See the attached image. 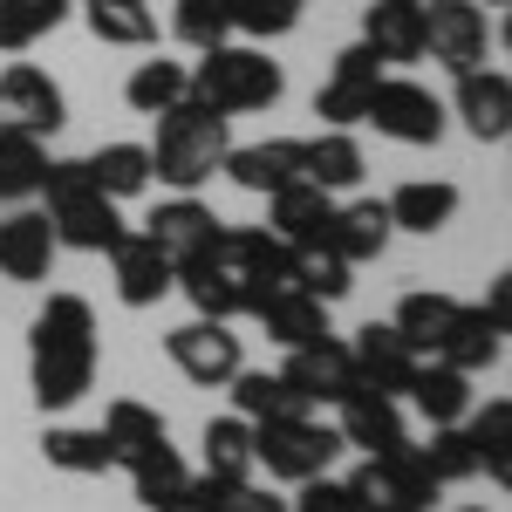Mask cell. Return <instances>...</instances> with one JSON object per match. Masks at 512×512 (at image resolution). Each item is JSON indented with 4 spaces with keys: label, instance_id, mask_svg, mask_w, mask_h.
Wrapping results in <instances>:
<instances>
[{
    "label": "cell",
    "instance_id": "31",
    "mask_svg": "<svg viewBox=\"0 0 512 512\" xmlns=\"http://www.w3.org/2000/svg\"><path fill=\"white\" fill-rule=\"evenodd\" d=\"M253 472H260V465H253V424H246V417H212V424H205V465H198V478H212V485H246Z\"/></svg>",
    "mask_w": 512,
    "mask_h": 512
},
{
    "label": "cell",
    "instance_id": "30",
    "mask_svg": "<svg viewBox=\"0 0 512 512\" xmlns=\"http://www.w3.org/2000/svg\"><path fill=\"white\" fill-rule=\"evenodd\" d=\"M390 205L383 198H355V205H335V226H328V246L362 267V260H383V246H390Z\"/></svg>",
    "mask_w": 512,
    "mask_h": 512
},
{
    "label": "cell",
    "instance_id": "28",
    "mask_svg": "<svg viewBox=\"0 0 512 512\" xmlns=\"http://www.w3.org/2000/svg\"><path fill=\"white\" fill-rule=\"evenodd\" d=\"M96 431L110 437V458H117L123 472L137 465V458H151L158 444H171V431H164V417L151 410V403H137V396H117L110 410H103V424Z\"/></svg>",
    "mask_w": 512,
    "mask_h": 512
},
{
    "label": "cell",
    "instance_id": "49",
    "mask_svg": "<svg viewBox=\"0 0 512 512\" xmlns=\"http://www.w3.org/2000/svg\"><path fill=\"white\" fill-rule=\"evenodd\" d=\"M465 512H485V506H465Z\"/></svg>",
    "mask_w": 512,
    "mask_h": 512
},
{
    "label": "cell",
    "instance_id": "42",
    "mask_svg": "<svg viewBox=\"0 0 512 512\" xmlns=\"http://www.w3.org/2000/svg\"><path fill=\"white\" fill-rule=\"evenodd\" d=\"M417 458H424V472H431L437 485L478 478V451H472V437H465V424H437L431 444H417Z\"/></svg>",
    "mask_w": 512,
    "mask_h": 512
},
{
    "label": "cell",
    "instance_id": "7",
    "mask_svg": "<svg viewBox=\"0 0 512 512\" xmlns=\"http://www.w3.org/2000/svg\"><path fill=\"white\" fill-rule=\"evenodd\" d=\"M349 492H355L362 512H431L444 485L424 472L417 444H403V451H383V458H362L355 478H349Z\"/></svg>",
    "mask_w": 512,
    "mask_h": 512
},
{
    "label": "cell",
    "instance_id": "20",
    "mask_svg": "<svg viewBox=\"0 0 512 512\" xmlns=\"http://www.w3.org/2000/svg\"><path fill=\"white\" fill-rule=\"evenodd\" d=\"M349 355H355V376H362L369 390H383V396H403V390H410V376H417V362H424L390 321H369V328L349 342Z\"/></svg>",
    "mask_w": 512,
    "mask_h": 512
},
{
    "label": "cell",
    "instance_id": "9",
    "mask_svg": "<svg viewBox=\"0 0 512 512\" xmlns=\"http://www.w3.org/2000/svg\"><path fill=\"white\" fill-rule=\"evenodd\" d=\"M362 123H376V137H390V144H437L444 137V103H437L424 82H410V76H383L376 82V96H369V117Z\"/></svg>",
    "mask_w": 512,
    "mask_h": 512
},
{
    "label": "cell",
    "instance_id": "2",
    "mask_svg": "<svg viewBox=\"0 0 512 512\" xmlns=\"http://www.w3.org/2000/svg\"><path fill=\"white\" fill-rule=\"evenodd\" d=\"M96 383V308L82 294H48L28 328V390L41 410H76Z\"/></svg>",
    "mask_w": 512,
    "mask_h": 512
},
{
    "label": "cell",
    "instance_id": "15",
    "mask_svg": "<svg viewBox=\"0 0 512 512\" xmlns=\"http://www.w3.org/2000/svg\"><path fill=\"white\" fill-rule=\"evenodd\" d=\"M219 226H226V219H219V212H212V205H205L198 192H178V198H164L158 212L144 219V239L158 246V253L171 260V267H178V260L205 253V246L219 239Z\"/></svg>",
    "mask_w": 512,
    "mask_h": 512
},
{
    "label": "cell",
    "instance_id": "10",
    "mask_svg": "<svg viewBox=\"0 0 512 512\" xmlns=\"http://www.w3.org/2000/svg\"><path fill=\"white\" fill-rule=\"evenodd\" d=\"M69 123V103H62V89L48 69L35 62H14V69H0V130H21V137H55Z\"/></svg>",
    "mask_w": 512,
    "mask_h": 512
},
{
    "label": "cell",
    "instance_id": "17",
    "mask_svg": "<svg viewBox=\"0 0 512 512\" xmlns=\"http://www.w3.org/2000/svg\"><path fill=\"white\" fill-rule=\"evenodd\" d=\"M451 110H458V123L472 130L478 144H506V130H512V76L506 69H465Z\"/></svg>",
    "mask_w": 512,
    "mask_h": 512
},
{
    "label": "cell",
    "instance_id": "36",
    "mask_svg": "<svg viewBox=\"0 0 512 512\" xmlns=\"http://www.w3.org/2000/svg\"><path fill=\"white\" fill-rule=\"evenodd\" d=\"M349 274H355V267L335 253V246H287V280H294L301 294H315L321 308H335V301L355 287Z\"/></svg>",
    "mask_w": 512,
    "mask_h": 512
},
{
    "label": "cell",
    "instance_id": "46",
    "mask_svg": "<svg viewBox=\"0 0 512 512\" xmlns=\"http://www.w3.org/2000/svg\"><path fill=\"white\" fill-rule=\"evenodd\" d=\"M205 485H212V478H205ZM212 512H287V499L260 492V485L246 478V485H212Z\"/></svg>",
    "mask_w": 512,
    "mask_h": 512
},
{
    "label": "cell",
    "instance_id": "6",
    "mask_svg": "<svg viewBox=\"0 0 512 512\" xmlns=\"http://www.w3.org/2000/svg\"><path fill=\"white\" fill-rule=\"evenodd\" d=\"M342 458V431L308 417H287V424H253V465H267V478L280 485H308Z\"/></svg>",
    "mask_w": 512,
    "mask_h": 512
},
{
    "label": "cell",
    "instance_id": "24",
    "mask_svg": "<svg viewBox=\"0 0 512 512\" xmlns=\"http://www.w3.org/2000/svg\"><path fill=\"white\" fill-rule=\"evenodd\" d=\"M403 396L424 410V424H431V431H437V424H465V410H472V376H465V369H451V362H437V355H424Z\"/></svg>",
    "mask_w": 512,
    "mask_h": 512
},
{
    "label": "cell",
    "instance_id": "45",
    "mask_svg": "<svg viewBox=\"0 0 512 512\" xmlns=\"http://www.w3.org/2000/svg\"><path fill=\"white\" fill-rule=\"evenodd\" d=\"M287 512H362L355 506V492H349V478H308V485H301V499H294V506Z\"/></svg>",
    "mask_w": 512,
    "mask_h": 512
},
{
    "label": "cell",
    "instance_id": "43",
    "mask_svg": "<svg viewBox=\"0 0 512 512\" xmlns=\"http://www.w3.org/2000/svg\"><path fill=\"white\" fill-rule=\"evenodd\" d=\"M185 478H192V465L178 458V444H158L151 458H137V465H130V485H137V499H144V506L171 499V492H178Z\"/></svg>",
    "mask_w": 512,
    "mask_h": 512
},
{
    "label": "cell",
    "instance_id": "39",
    "mask_svg": "<svg viewBox=\"0 0 512 512\" xmlns=\"http://www.w3.org/2000/svg\"><path fill=\"white\" fill-rule=\"evenodd\" d=\"M185 89H192V69L158 55V62H137V69H130L123 103H130L137 117H158V110H171V103H185Z\"/></svg>",
    "mask_w": 512,
    "mask_h": 512
},
{
    "label": "cell",
    "instance_id": "29",
    "mask_svg": "<svg viewBox=\"0 0 512 512\" xmlns=\"http://www.w3.org/2000/svg\"><path fill=\"white\" fill-rule=\"evenodd\" d=\"M362 171H369V158H362L355 130L301 137V178H308V185H321V192H349V185H362Z\"/></svg>",
    "mask_w": 512,
    "mask_h": 512
},
{
    "label": "cell",
    "instance_id": "14",
    "mask_svg": "<svg viewBox=\"0 0 512 512\" xmlns=\"http://www.w3.org/2000/svg\"><path fill=\"white\" fill-rule=\"evenodd\" d=\"M342 444H355V451H369V458H383V451H403L410 444V424H403V403L396 396H383V390H369V383H355L342 403Z\"/></svg>",
    "mask_w": 512,
    "mask_h": 512
},
{
    "label": "cell",
    "instance_id": "23",
    "mask_svg": "<svg viewBox=\"0 0 512 512\" xmlns=\"http://www.w3.org/2000/svg\"><path fill=\"white\" fill-rule=\"evenodd\" d=\"M506 321H492L485 308L472 301H458V321H451V335L437 342V362H451V369H465V376H485L499 355H506Z\"/></svg>",
    "mask_w": 512,
    "mask_h": 512
},
{
    "label": "cell",
    "instance_id": "34",
    "mask_svg": "<svg viewBox=\"0 0 512 512\" xmlns=\"http://www.w3.org/2000/svg\"><path fill=\"white\" fill-rule=\"evenodd\" d=\"M82 21L110 48H151L158 41V7L151 0H82Z\"/></svg>",
    "mask_w": 512,
    "mask_h": 512
},
{
    "label": "cell",
    "instance_id": "18",
    "mask_svg": "<svg viewBox=\"0 0 512 512\" xmlns=\"http://www.w3.org/2000/svg\"><path fill=\"white\" fill-rule=\"evenodd\" d=\"M219 171L233 178L239 192H260V198H274V192H287V185H301V137H267V144H233Z\"/></svg>",
    "mask_w": 512,
    "mask_h": 512
},
{
    "label": "cell",
    "instance_id": "48",
    "mask_svg": "<svg viewBox=\"0 0 512 512\" xmlns=\"http://www.w3.org/2000/svg\"><path fill=\"white\" fill-rule=\"evenodd\" d=\"M485 7H506V0H485Z\"/></svg>",
    "mask_w": 512,
    "mask_h": 512
},
{
    "label": "cell",
    "instance_id": "37",
    "mask_svg": "<svg viewBox=\"0 0 512 512\" xmlns=\"http://www.w3.org/2000/svg\"><path fill=\"white\" fill-rule=\"evenodd\" d=\"M41 171H48V144L0 130V205H28L41 192Z\"/></svg>",
    "mask_w": 512,
    "mask_h": 512
},
{
    "label": "cell",
    "instance_id": "40",
    "mask_svg": "<svg viewBox=\"0 0 512 512\" xmlns=\"http://www.w3.org/2000/svg\"><path fill=\"white\" fill-rule=\"evenodd\" d=\"M76 0H0V55H21L41 35H55L69 21Z\"/></svg>",
    "mask_w": 512,
    "mask_h": 512
},
{
    "label": "cell",
    "instance_id": "19",
    "mask_svg": "<svg viewBox=\"0 0 512 512\" xmlns=\"http://www.w3.org/2000/svg\"><path fill=\"white\" fill-rule=\"evenodd\" d=\"M110 267H117V301L123 308H158L164 294L178 287V267H171L144 233H123L117 246H110Z\"/></svg>",
    "mask_w": 512,
    "mask_h": 512
},
{
    "label": "cell",
    "instance_id": "11",
    "mask_svg": "<svg viewBox=\"0 0 512 512\" xmlns=\"http://www.w3.org/2000/svg\"><path fill=\"white\" fill-rule=\"evenodd\" d=\"M424 55L451 76L485 69V7L478 0H431L424 7Z\"/></svg>",
    "mask_w": 512,
    "mask_h": 512
},
{
    "label": "cell",
    "instance_id": "5",
    "mask_svg": "<svg viewBox=\"0 0 512 512\" xmlns=\"http://www.w3.org/2000/svg\"><path fill=\"white\" fill-rule=\"evenodd\" d=\"M287 76H280V62L267 48H239V41H219V48H198L192 62V89L205 110H219V117H246V110H274Z\"/></svg>",
    "mask_w": 512,
    "mask_h": 512
},
{
    "label": "cell",
    "instance_id": "1",
    "mask_svg": "<svg viewBox=\"0 0 512 512\" xmlns=\"http://www.w3.org/2000/svg\"><path fill=\"white\" fill-rule=\"evenodd\" d=\"M294 287L287 280V246L267 226H219V239L178 260V294L192 301L205 321H239L253 315L267 294Z\"/></svg>",
    "mask_w": 512,
    "mask_h": 512
},
{
    "label": "cell",
    "instance_id": "22",
    "mask_svg": "<svg viewBox=\"0 0 512 512\" xmlns=\"http://www.w3.org/2000/svg\"><path fill=\"white\" fill-rule=\"evenodd\" d=\"M55 233H48V219L41 212H28V205H14L7 219H0V274L21 280V287H35V280H48V267H55Z\"/></svg>",
    "mask_w": 512,
    "mask_h": 512
},
{
    "label": "cell",
    "instance_id": "4",
    "mask_svg": "<svg viewBox=\"0 0 512 512\" xmlns=\"http://www.w3.org/2000/svg\"><path fill=\"white\" fill-rule=\"evenodd\" d=\"M41 198H48V233L55 246H69V253H110L123 239V212L117 198L96 192V178H89V164L82 158H48L41 171Z\"/></svg>",
    "mask_w": 512,
    "mask_h": 512
},
{
    "label": "cell",
    "instance_id": "13",
    "mask_svg": "<svg viewBox=\"0 0 512 512\" xmlns=\"http://www.w3.org/2000/svg\"><path fill=\"white\" fill-rule=\"evenodd\" d=\"M294 390H301V403L315 410V403H342V396L362 383L355 376V355H349V342H335V335H321V342H301V349H287V369H280Z\"/></svg>",
    "mask_w": 512,
    "mask_h": 512
},
{
    "label": "cell",
    "instance_id": "8",
    "mask_svg": "<svg viewBox=\"0 0 512 512\" xmlns=\"http://www.w3.org/2000/svg\"><path fill=\"white\" fill-rule=\"evenodd\" d=\"M164 355L178 362V376H192L198 390H226L239 369H246V355H239V335H233V321H178L171 335H164Z\"/></svg>",
    "mask_w": 512,
    "mask_h": 512
},
{
    "label": "cell",
    "instance_id": "27",
    "mask_svg": "<svg viewBox=\"0 0 512 512\" xmlns=\"http://www.w3.org/2000/svg\"><path fill=\"white\" fill-rule=\"evenodd\" d=\"M226 390H233V417H246V424H287V417H308L301 390H294L280 369H239Z\"/></svg>",
    "mask_w": 512,
    "mask_h": 512
},
{
    "label": "cell",
    "instance_id": "26",
    "mask_svg": "<svg viewBox=\"0 0 512 512\" xmlns=\"http://www.w3.org/2000/svg\"><path fill=\"white\" fill-rule=\"evenodd\" d=\"M253 321L267 328V342H280V349H301V342L335 335V328H328V308H321L315 294H301V287H280V294H267V301L253 308Z\"/></svg>",
    "mask_w": 512,
    "mask_h": 512
},
{
    "label": "cell",
    "instance_id": "12",
    "mask_svg": "<svg viewBox=\"0 0 512 512\" xmlns=\"http://www.w3.org/2000/svg\"><path fill=\"white\" fill-rule=\"evenodd\" d=\"M376 82H383V62H376L362 41L342 48V55H335V69H328V82H321V96H315V117L328 123V130H355V123L369 117Z\"/></svg>",
    "mask_w": 512,
    "mask_h": 512
},
{
    "label": "cell",
    "instance_id": "33",
    "mask_svg": "<svg viewBox=\"0 0 512 512\" xmlns=\"http://www.w3.org/2000/svg\"><path fill=\"white\" fill-rule=\"evenodd\" d=\"M41 458H48L55 472H69V478H103V472H117L110 437H103V431H82V424H48V431H41Z\"/></svg>",
    "mask_w": 512,
    "mask_h": 512
},
{
    "label": "cell",
    "instance_id": "41",
    "mask_svg": "<svg viewBox=\"0 0 512 512\" xmlns=\"http://www.w3.org/2000/svg\"><path fill=\"white\" fill-rule=\"evenodd\" d=\"M233 14L239 0H171V35L185 48H219L233 41Z\"/></svg>",
    "mask_w": 512,
    "mask_h": 512
},
{
    "label": "cell",
    "instance_id": "32",
    "mask_svg": "<svg viewBox=\"0 0 512 512\" xmlns=\"http://www.w3.org/2000/svg\"><path fill=\"white\" fill-rule=\"evenodd\" d=\"M465 437H472V451H478V472L506 485L512 478V403L506 396L472 403V410H465Z\"/></svg>",
    "mask_w": 512,
    "mask_h": 512
},
{
    "label": "cell",
    "instance_id": "25",
    "mask_svg": "<svg viewBox=\"0 0 512 512\" xmlns=\"http://www.w3.org/2000/svg\"><path fill=\"white\" fill-rule=\"evenodd\" d=\"M383 205H390L396 233H444V226L458 219V185H451V178H410V185H396Z\"/></svg>",
    "mask_w": 512,
    "mask_h": 512
},
{
    "label": "cell",
    "instance_id": "38",
    "mask_svg": "<svg viewBox=\"0 0 512 512\" xmlns=\"http://www.w3.org/2000/svg\"><path fill=\"white\" fill-rule=\"evenodd\" d=\"M89 178H96V192L103 198H137L144 185H151V151L144 144H103V151H89Z\"/></svg>",
    "mask_w": 512,
    "mask_h": 512
},
{
    "label": "cell",
    "instance_id": "44",
    "mask_svg": "<svg viewBox=\"0 0 512 512\" xmlns=\"http://www.w3.org/2000/svg\"><path fill=\"white\" fill-rule=\"evenodd\" d=\"M301 14H308V0H239L233 28H239V35H253V41H280V35L301 28Z\"/></svg>",
    "mask_w": 512,
    "mask_h": 512
},
{
    "label": "cell",
    "instance_id": "21",
    "mask_svg": "<svg viewBox=\"0 0 512 512\" xmlns=\"http://www.w3.org/2000/svg\"><path fill=\"white\" fill-rule=\"evenodd\" d=\"M328 226H335V192H321L308 178L267 198V233L280 246H328Z\"/></svg>",
    "mask_w": 512,
    "mask_h": 512
},
{
    "label": "cell",
    "instance_id": "35",
    "mask_svg": "<svg viewBox=\"0 0 512 512\" xmlns=\"http://www.w3.org/2000/svg\"><path fill=\"white\" fill-rule=\"evenodd\" d=\"M451 321H458V294H431V287H417V294H403V301H396L390 328L417 355H437V342L451 335Z\"/></svg>",
    "mask_w": 512,
    "mask_h": 512
},
{
    "label": "cell",
    "instance_id": "16",
    "mask_svg": "<svg viewBox=\"0 0 512 512\" xmlns=\"http://www.w3.org/2000/svg\"><path fill=\"white\" fill-rule=\"evenodd\" d=\"M362 48L383 69L424 62V0H369L362 7Z\"/></svg>",
    "mask_w": 512,
    "mask_h": 512
},
{
    "label": "cell",
    "instance_id": "47",
    "mask_svg": "<svg viewBox=\"0 0 512 512\" xmlns=\"http://www.w3.org/2000/svg\"><path fill=\"white\" fill-rule=\"evenodd\" d=\"M151 512H212V485H205V478H185V485H178V492H171V499H158V506Z\"/></svg>",
    "mask_w": 512,
    "mask_h": 512
},
{
    "label": "cell",
    "instance_id": "3",
    "mask_svg": "<svg viewBox=\"0 0 512 512\" xmlns=\"http://www.w3.org/2000/svg\"><path fill=\"white\" fill-rule=\"evenodd\" d=\"M144 151H151V178H158V185L198 192V185L219 178V164L233 151V117H219V110H205L198 96H185V103L158 110V144H144Z\"/></svg>",
    "mask_w": 512,
    "mask_h": 512
}]
</instances>
